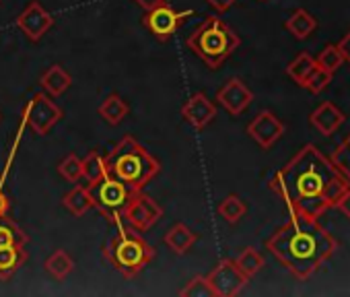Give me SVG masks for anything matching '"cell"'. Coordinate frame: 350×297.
Returning a JSON list of instances; mask_svg holds the SVG:
<instances>
[{
	"mask_svg": "<svg viewBox=\"0 0 350 297\" xmlns=\"http://www.w3.org/2000/svg\"><path fill=\"white\" fill-rule=\"evenodd\" d=\"M268 188L286 203L291 215L319 219L346 194L350 180L315 144H305L270 178Z\"/></svg>",
	"mask_w": 350,
	"mask_h": 297,
	"instance_id": "obj_1",
	"label": "cell"
},
{
	"mask_svg": "<svg viewBox=\"0 0 350 297\" xmlns=\"http://www.w3.org/2000/svg\"><path fill=\"white\" fill-rule=\"evenodd\" d=\"M266 248L295 279L305 281L334 256L338 242L319 219L291 215V219L266 240Z\"/></svg>",
	"mask_w": 350,
	"mask_h": 297,
	"instance_id": "obj_2",
	"label": "cell"
},
{
	"mask_svg": "<svg viewBox=\"0 0 350 297\" xmlns=\"http://www.w3.org/2000/svg\"><path fill=\"white\" fill-rule=\"evenodd\" d=\"M103 159L107 176L122 182L130 192L144 190L161 172L159 159L150 155V151H146L134 136H124Z\"/></svg>",
	"mask_w": 350,
	"mask_h": 297,
	"instance_id": "obj_3",
	"label": "cell"
},
{
	"mask_svg": "<svg viewBox=\"0 0 350 297\" xmlns=\"http://www.w3.org/2000/svg\"><path fill=\"white\" fill-rule=\"evenodd\" d=\"M103 258L126 279L138 276L154 258V248L132 227H118V233L103 246Z\"/></svg>",
	"mask_w": 350,
	"mask_h": 297,
	"instance_id": "obj_4",
	"label": "cell"
},
{
	"mask_svg": "<svg viewBox=\"0 0 350 297\" xmlns=\"http://www.w3.org/2000/svg\"><path fill=\"white\" fill-rule=\"evenodd\" d=\"M186 44L208 68L215 70L239 48L241 40L219 17H206V21L192 31Z\"/></svg>",
	"mask_w": 350,
	"mask_h": 297,
	"instance_id": "obj_5",
	"label": "cell"
},
{
	"mask_svg": "<svg viewBox=\"0 0 350 297\" xmlns=\"http://www.w3.org/2000/svg\"><path fill=\"white\" fill-rule=\"evenodd\" d=\"M87 188H89V194L93 201V209H97L109 223H113L118 227L124 225L122 213H124V207L132 192L111 176H103L99 182L89 184Z\"/></svg>",
	"mask_w": 350,
	"mask_h": 297,
	"instance_id": "obj_6",
	"label": "cell"
},
{
	"mask_svg": "<svg viewBox=\"0 0 350 297\" xmlns=\"http://www.w3.org/2000/svg\"><path fill=\"white\" fill-rule=\"evenodd\" d=\"M21 118L25 120V126L31 132L46 136L62 120V107L48 93H36L25 103Z\"/></svg>",
	"mask_w": 350,
	"mask_h": 297,
	"instance_id": "obj_7",
	"label": "cell"
},
{
	"mask_svg": "<svg viewBox=\"0 0 350 297\" xmlns=\"http://www.w3.org/2000/svg\"><path fill=\"white\" fill-rule=\"evenodd\" d=\"M163 217V209L161 205L142 194L140 192H132L126 207H124V213H122V219L128 227L136 229V231H148L150 227H154Z\"/></svg>",
	"mask_w": 350,
	"mask_h": 297,
	"instance_id": "obj_8",
	"label": "cell"
},
{
	"mask_svg": "<svg viewBox=\"0 0 350 297\" xmlns=\"http://www.w3.org/2000/svg\"><path fill=\"white\" fill-rule=\"evenodd\" d=\"M192 15H194V11H175L171 5L165 3V5H161V7H157L152 11H146V15L142 17V25L159 42H167V40H171L175 34H178V29Z\"/></svg>",
	"mask_w": 350,
	"mask_h": 297,
	"instance_id": "obj_9",
	"label": "cell"
},
{
	"mask_svg": "<svg viewBox=\"0 0 350 297\" xmlns=\"http://www.w3.org/2000/svg\"><path fill=\"white\" fill-rule=\"evenodd\" d=\"M206 279H208V283H211V287H213L215 297H233V295H237V293L245 287V283L250 281V279L239 270V266L235 264V260H231V258L221 260V262L206 274Z\"/></svg>",
	"mask_w": 350,
	"mask_h": 297,
	"instance_id": "obj_10",
	"label": "cell"
},
{
	"mask_svg": "<svg viewBox=\"0 0 350 297\" xmlns=\"http://www.w3.org/2000/svg\"><path fill=\"white\" fill-rule=\"evenodd\" d=\"M15 25L25 34L29 42H40L54 27V17L42 7L40 0H31L15 19Z\"/></svg>",
	"mask_w": 350,
	"mask_h": 297,
	"instance_id": "obj_11",
	"label": "cell"
},
{
	"mask_svg": "<svg viewBox=\"0 0 350 297\" xmlns=\"http://www.w3.org/2000/svg\"><path fill=\"white\" fill-rule=\"evenodd\" d=\"M247 134L262 148H272L276 144V140L284 134V124L276 118L274 112L264 109L247 124Z\"/></svg>",
	"mask_w": 350,
	"mask_h": 297,
	"instance_id": "obj_12",
	"label": "cell"
},
{
	"mask_svg": "<svg viewBox=\"0 0 350 297\" xmlns=\"http://www.w3.org/2000/svg\"><path fill=\"white\" fill-rule=\"evenodd\" d=\"M217 101L231 114V116H241L250 103L254 101V93L252 89L241 81V79H231L227 81L219 93H217Z\"/></svg>",
	"mask_w": 350,
	"mask_h": 297,
	"instance_id": "obj_13",
	"label": "cell"
},
{
	"mask_svg": "<svg viewBox=\"0 0 350 297\" xmlns=\"http://www.w3.org/2000/svg\"><path fill=\"white\" fill-rule=\"evenodd\" d=\"M182 118L192 124L196 130L206 128L217 118V105L208 99L206 93H194L182 107Z\"/></svg>",
	"mask_w": 350,
	"mask_h": 297,
	"instance_id": "obj_14",
	"label": "cell"
},
{
	"mask_svg": "<svg viewBox=\"0 0 350 297\" xmlns=\"http://www.w3.org/2000/svg\"><path fill=\"white\" fill-rule=\"evenodd\" d=\"M72 85V77L70 73L60 66V64H52L50 68H46L40 75V87L50 95V97H60L62 93H66Z\"/></svg>",
	"mask_w": 350,
	"mask_h": 297,
	"instance_id": "obj_15",
	"label": "cell"
},
{
	"mask_svg": "<svg viewBox=\"0 0 350 297\" xmlns=\"http://www.w3.org/2000/svg\"><path fill=\"white\" fill-rule=\"evenodd\" d=\"M309 120H311V124H313L321 134L329 136V134H334V132L342 126L344 114H342L332 101H323L317 109L311 112Z\"/></svg>",
	"mask_w": 350,
	"mask_h": 297,
	"instance_id": "obj_16",
	"label": "cell"
},
{
	"mask_svg": "<svg viewBox=\"0 0 350 297\" xmlns=\"http://www.w3.org/2000/svg\"><path fill=\"white\" fill-rule=\"evenodd\" d=\"M198 240V233L192 231L186 223H175L167 229L163 235V244L173 252V254H186Z\"/></svg>",
	"mask_w": 350,
	"mask_h": 297,
	"instance_id": "obj_17",
	"label": "cell"
},
{
	"mask_svg": "<svg viewBox=\"0 0 350 297\" xmlns=\"http://www.w3.org/2000/svg\"><path fill=\"white\" fill-rule=\"evenodd\" d=\"M27 260V250L21 244L0 246V279H11Z\"/></svg>",
	"mask_w": 350,
	"mask_h": 297,
	"instance_id": "obj_18",
	"label": "cell"
},
{
	"mask_svg": "<svg viewBox=\"0 0 350 297\" xmlns=\"http://www.w3.org/2000/svg\"><path fill=\"white\" fill-rule=\"evenodd\" d=\"M315 27H317V19H315L309 11H305V9H297V11L284 21V29H286L293 38H297V40H307V38L315 31Z\"/></svg>",
	"mask_w": 350,
	"mask_h": 297,
	"instance_id": "obj_19",
	"label": "cell"
},
{
	"mask_svg": "<svg viewBox=\"0 0 350 297\" xmlns=\"http://www.w3.org/2000/svg\"><path fill=\"white\" fill-rule=\"evenodd\" d=\"M128 112H130V105H128L118 93L107 95V97L101 101L99 109H97V114H99L107 124H111V126H118V124L128 116Z\"/></svg>",
	"mask_w": 350,
	"mask_h": 297,
	"instance_id": "obj_20",
	"label": "cell"
},
{
	"mask_svg": "<svg viewBox=\"0 0 350 297\" xmlns=\"http://www.w3.org/2000/svg\"><path fill=\"white\" fill-rule=\"evenodd\" d=\"M62 205H64V209H66L72 217H83L87 211L93 209V201H91L89 188H87V186H81V184L75 186L68 194H64Z\"/></svg>",
	"mask_w": 350,
	"mask_h": 297,
	"instance_id": "obj_21",
	"label": "cell"
},
{
	"mask_svg": "<svg viewBox=\"0 0 350 297\" xmlns=\"http://www.w3.org/2000/svg\"><path fill=\"white\" fill-rule=\"evenodd\" d=\"M103 176H107V170L105 159L99 151H91L89 155H85V159H81V178L87 182V186L99 182Z\"/></svg>",
	"mask_w": 350,
	"mask_h": 297,
	"instance_id": "obj_22",
	"label": "cell"
},
{
	"mask_svg": "<svg viewBox=\"0 0 350 297\" xmlns=\"http://www.w3.org/2000/svg\"><path fill=\"white\" fill-rule=\"evenodd\" d=\"M75 270V260L66 250H56L46 260V272L52 274L56 281H64Z\"/></svg>",
	"mask_w": 350,
	"mask_h": 297,
	"instance_id": "obj_23",
	"label": "cell"
},
{
	"mask_svg": "<svg viewBox=\"0 0 350 297\" xmlns=\"http://www.w3.org/2000/svg\"><path fill=\"white\" fill-rule=\"evenodd\" d=\"M29 242L27 233L9 217H0V246H11V244H21L25 246Z\"/></svg>",
	"mask_w": 350,
	"mask_h": 297,
	"instance_id": "obj_24",
	"label": "cell"
},
{
	"mask_svg": "<svg viewBox=\"0 0 350 297\" xmlns=\"http://www.w3.org/2000/svg\"><path fill=\"white\" fill-rule=\"evenodd\" d=\"M217 211H219V215H221L227 223H237L241 217H245L247 205H245L237 194H229V196H225V198L219 203Z\"/></svg>",
	"mask_w": 350,
	"mask_h": 297,
	"instance_id": "obj_25",
	"label": "cell"
},
{
	"mask_svg": "<svg viewBox=\"0 0 350 297\" xmlns=\"http://www.w3.org/2000/svg\"><path fill=\"white\" fill-rule=\"evenodd\" d=\"M315 66H317V64H315V58H313L311 54H307V52H301V54L286 66V75H288L297 85L303 87L305 79L309 77V73H311Z\"/></svg>",
	"mask_w": 350,
	"mask_h": 297,
	"instance_id": "obj_26",
	"label": "cell"
},
{
	"mask_svg": "<svg viewBox=\"0 0 350 297\" xmlns=\"http://www.w3.org/2000/svg\"><path fill=\"white\" fill-rule=\"evenodd\" d=\"M235 264L239 266V270L252 279L254 274H258L264 266V256L256 250V248H245L237 258H235Z\"/></svg>",
	"mask_w": 350,
	"mask_h": 297,
	"instance_id": "obj_27",
	"label": "cell"
},
{
	"mask_svg": "<svg viewBox=\"0 0 350 297\" xmlns=\"http://www.w3.org/2000/svg\"><path fill=\"white\" fill-rule=\"evenodd\" d=\"M342 62H344V56H342V52H340V48H338L336 44L325 46V48L315 56V64L321 66V68H325V70H329V73H336V70L342 66Z\"/></svg>",
	"mask_w": 350,
	"mask_h": 297,
	"instance_id": "obj_28",
	"label": "cell"
},
{
	"mask_svg": "<svg viewBox=\"0 0 350 297\" xmlns=\"http://www.w3.org/2000/svg\"><path fill=\"white\" fill-rule=\"evenodd\" d=\"M332 75H334V73H329V70H325V68H321V66H315V68L309 73V77L305 79L303 87H305L307 91H311L313 95H317V93H321V91L332 83Z\"/></svg>",
	"mask_w": 350,
	"mask_h": 297,
	"instance_id": "obj_29",
	"label": "cell"
},
{
	"mask_svg": "<svg viewBox=\"0 0 350 297\" xmlns=\"http://www.w3.org/2000/svg\"><path fill=\"white\" fill-rule=\"evenodd\" d=\"M332 164L350 180V134L346 136V140L342 144L336 146V151L332 153Z\"/></svg>",
	"mask_w": 350,
	"mask_h": 297,
	"instance_id": "obj_30",
	"label": "cell"
},
{
	"mask_svg": "<svg viewBox=\"0 0 350 297\" xmlns=\"http://www.w3.org/2000/svg\"><path fill=\"white\" fill-rule=\"evenodd\" d=\"M180 295H186V297H215L213 293V287L208 283L206 276H194L182 291Z\"/></svg>",
	"mask_w": 350,
	"mask_h": 297,
	"instance_id": "obj_31",
	"label": "cell"
},
{
	"mask_svg": "<svg viewBox=\"0 0 350 297\" xmlns=\"http://www.w3.org/2000/svg\"><path fill=\"white\" fill-rule=\"evenodd\" d=\"M58 174H60L64 180H68V182H79V180H81V159H79L75 153L66 155V157L58 164Z\"/></svg>",
	"mask_w": 350,
	"mask_h": 297,
	"instance_id": "obj_32",
	"label": "cell"
},
{
	"mask_svg": "<svg viewBox=\"0 0 350 297\" xmlns=\"http://www.w3.org/2000/svg\"><path fill=\"white\" fill-rule=\"evenodd\" d=\"M208 7L217 13H227L233 5H235V0H206Z\"/></svg>",
	"mask_w": 350,
	"mask_h": 297,
	"instance_id": "obj_33",
	"label": "cell"
},
{
	"mask_svg": "<svg viewBox=\"0 0 350 297\" xmlns=\"http://www.w3.org/2000/svg\"><path fill=\"white\" fill-rule=\"evenodd\" d=\"M336 209H340V213L350 221V188H348V190H346V194L338 201Z\"/></svg>",
	"mask_w": 350,
	"mask_h": 297,
	"instance_id": "obj_34",
	"label": "cell"
},
{
	"mask_svg": "<svg viewBox=\"0 0 350 297\" xmlns=\"http://www.w3.org/2000/svg\"><path fill=\"white\" fill-rule=\"evenodd\" d=\"M134 3H136L140 9H144V11H152V9H157V7L165 5L167 0H134Z\"/></svg>",
	"mask_w": 350,
	"mask_h": 297,
	"instance_id": "obj_35",
	"label": "cell"
},
{
	"mask_svg": "<svg viewBox=\"0 0 350 297\" xmlns=\"http://www.w3.org/2000/svg\"><path fill=\"white\" fill-rule=\"evenodd\" d=\"M338 48H340V52H342V56H344V60L350 64V31L342 38V42L338 44Z\"/></svg>",
	"mask_w": 350,
	"mask_h": 297,
	"instance_id": "obj_36",
	"label": "cell"
},
{
	"mask_svg": "<svg viewBox=\"0 0 350 297\" xmlns=\"http://www.w3.org/2000/svg\"><path fill=\"white\" fill-rule=\"evenodd\" d=\"M9 209H11V201H9V196L5 194L3 186H0V217L9 215Z\"/></svg>",
	"mask_w": 350,
	"mask_h": 297,
	"instance_id": "obj_37",
	"label": "cell"
}]
</instances>
